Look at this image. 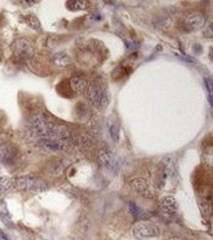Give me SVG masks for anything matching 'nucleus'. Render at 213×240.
<instances>
[{
  "label": "nucleus",
  "mask_w": 213,
  "mask_h": 240,
  "mask_svg": "<svg viewBox=\"0 0 213 240\" xmlns=\"http://www.w3.org/2000/svg\"><path fill=\"white\" fill-rule=\"evenodd\" d=\"M0 24H2V16H0Z\"/></svg>",
  "instance_id": "obj_25"
},
{
  "label": "nucleus",
  "mask_w": 213,
  "mask_h": 240,
  "mask_svg": "<svg viewBox=\"0 0 213 240\" xmlns=\"http://www.w3.org/2000/svg\"><path fill=\"white\" fill-rule=\"evenodd\" d=\"M74 144H77V145L82 149H86L91 145V139L87 137V136H78L74 139Z\"/></svg>",
  "instance_id": "obj_18"
},
{
  "label": "nucleus",
  "mask_w": 213,
  "mask_h": 240,
  "mask_svg": "<svg viewBox=\"0 0 213 240\" xmlns=\"http://www.w3.org/2000/svg\"><path fill=\"white\" fill-rule=\"evenodd\" d=\"M206 19L201 13H193L186 16L183 21V30L187 32H195L204 26Z\"/></svg>",
  "instance_id": "obj_7"
},
{
  "label": "nucleus",
  "mask_w": 213,
  "mask_h": 240,
  "mask_svg": "<svg viewBox=\"0 0 213 240\" xmlns=\"http://www.w3.org/2000/svg\"><path fill=\"white\" fill-rule=\"evenodd\" d=\"M91 6L89 0H69L66 3V8L71 11H82L87 10Z\"/></svg>",
  "instance_id": "obj_13"
},
{
  "label": "nucleus",
  "mask_w": 213,
  "mask_h": 240,
  "mask_svg": "<svg viewBox=\"0 0 213 240\" xmlns=\"http://www.w3.org/2000/svg\"><path fill=\"white\" fill-rule=\"evenodd\" d=\"M129 209H130L132 215H133L135 219H139V218L141 217V214H143V209H141L140 207H138V206H136L135 203H133V202L129 203Z\"/></svg>",
  "instance_id": "obj_19"
},
{
  "label": "nucleus",
  "mask_w": 213,
  "mask_h": 240,
  "mask_svg": "<svg viewBox=\"0 0 213 240\" xmlns=\"http://www.w3.org/2000/svg\"><path fill=\"white\" fill-rule=\"evenodd\" d=\"M204 82H206V85H207V89H208V92L212 94V79H208V78H207Z\"/></svg>",
  "instance_id": "obj_21"
},
{
  "label": "nucleus",
  "mask_w": 213,
  "mask_h": 240,
  "mask_svg": "<svg viewBox=\"0 0 213 240\" xmlns=\"http://www.w3.org/2000/svg\"><path fill=\"white\" fill-rule=\"evenodd\" d=\"M22 21L24 22H26L31 29H34V30H40V21H38V19L35 16V15H32V14H29V15H25V16H22Z\"/></svg>",
  "instance_id": "obj_16"
},
{
  "label": "nucleus",
  "mask_w": 213,
  "mask_h": 240,
  "mask_svg": "<svg viewBox=\"0 0 213 240\" xmlns=\"http://www.w3.org/2000/svg\"><path fill=\"white\" fill-rule=\"evenodd\" d=\"M15 187L24 192H44L49 189V184L35 176H21L14 179Z\"/></svg>",
  "instance_id": "obj_2"
},
{
  "label": "nucleus",
  "mask_w": 213,
  "mask_h": 240,
  "mask_svg": "<svg viewBox=\"0 0 213 240\" xmlns=\"http://www.w3.org/2000/svg\"><path fill=\"white\" fill-rule=\"evenodd\" d=\"M109 134H110V137L115 141V142H118L119 141V125L118 124H110V126H109Z\"/></svg>",
  "instance_id": "obj_20"
},
{
  "label": "nucleus",
  "mask_w": 213,
  "mask_h": 240,
  "mask_svg": "<svg viewBox=\"0 0 213 240\" xmlns=\"http://www.w3.org/2000/svg\"><path fill=\"white\" fill-rule=\"evenodd\" d=\"M19 159V149L14 144H3L0 146V161L4 165H13Z\"/></svg>",
  "instance_id": "obj_6"
},
{
  "label": "nucleus",
  "mask_w": 213,
  "mask_h": 240,
  "mask_svg": "<svg viewBox=\"0 0 213 240\" xmlns=\"http://www.w3.org/2000/svg\"><path fill=\"white\" fill-rule=\"evenodd\" d=\"M14 186H15V183H14V179L13 178L6 177V176L0 177V198L4 197L5 195H8L9 192H10V189Z\"/></svg>",
  "instance_id": "obj_14"
},
{
  "label": "nucleus",
  "mask_w": 213,
  "mask_h": 240,
  "mask_svg": "<svg viewBox=\"0 0 213 240\" xmlns=\"http://www.w3.org/2000/svg\"><path fill=\"white\" fill-rule=\"evenodd\" d=\"M98 160H99V163L104 167H109L112 163V156L107 150H99Z\"/></svg>",
  "instance_id": "obj_17"
},
{
  "label": "nucleus",
  "mask_w": 213,
  "mask_h": 240,
  "mask_svg": "<svg viewBox=\"0 0 213 240\" xmlns=\"http://www.w3.org/2000/svg\"><path fill=\"white\" fill-rule=\"evenodd\" d=\"M0 240H3V238H2V235H0Z\"/></svg>",
  "instance_id": "obj_26"
},
{
  "label": "nucleus",
  "mask_w": 213,
  "mask_h": 240,
  "mask_svg": "<svg viewBox=\"0 0 213 240\" xmlns=\"http://www.w3.org/2000/svg\"><path fill=\"white\" fill-rule=\"evenodd\" d=\"M87 98L91 100V103L98 109L104 110L109 104V95L107 85L104 84L103 79H94L88 84L87 88Z\"/></svg>",
  "instance_id": "obj_1"
},
{
  "label": "nucleus",
  "mask_w": 213,
  "mask_h": 240,
  "mask_svg": "<svg viewBox=\"0 0 213 240\" xmlns=\"http://www.w3.org/2000/svg\"><path fill=\"white\" fill-rule=\"evenodd\" d=\"M160 172L162 175V179L165 181L166 178H174L176 176V167H175V162L171 157H165L161 163H160Z\"/></svg>",
  "instance_id": "obj_9"
},
{
  "label": "nucleus",
  "mask_w": 213,
  "mask_h": 240,
  "mask_svg": "<svg viewBox=\"0 0 213 240\" xmlns=\"http://www.w3.org/2000/svg\"><path fill=\"white\" fill-rule=\"evenodd\" d=\"M24 5H27V6H31V5H34V0H25V2H21Z\"/></svg>",
  "instance_id": "obj_23"
},
{
  "label": "nucleus",
  "mask_w": 213,
  "mask_h": 240,
  "mask_svg": "<svg viewBox=\"0 0 213 240\" xmlns=\"http://www.w3.org/2000/svg\"><path fill=\"white\" fill-rule=\"evenodd\" d=\"M53 63L60 67H67L72 65V58L66 52H57L53 55Z\"/></svg>",
  "instance_id": "obj_15"
},
{
  "label": "nucleus",
  "mask_w": 213,
  "mask_h": 240,
  "mask_svg": "<svg viewBox=\"0 0 213 240\" xmlns=\"http://www.w3.org/2000/svg\"><path fill=\"white\" fill-rule=\"evenodd\" d=\"M166 240H182V239H179V238H170V239H166Z\"/></svg>",
  "instance_id": "obj_24"
},
{
  "label": "nucleus",
  "mask_w": 213,
  "mask_h": 240,
  "mask_svg": "<svg viewBox=\"0 0 213 240\" xmlns=\"http://www.w3.org/2000/svg\"><path fill=\"white\" fill-rule=\"evenodd\" d=\"M130 187L138 192L140 195H144V196H152L151 191H150V186L149 183L144 179V178H135L130 182Z\"/></svg>",
  "instance_id": "obj_11"
},
{
  "label": "nucleus",
  "mask_w": 213,
  "mask_h": 240,
  "mask_svg": "<svg viewBox=\"0 0 213 240\" xmlns=\"http://www.w3.org/2000/svg\"><path fill=\"white\" fill-rule=\"evenodd\" d=\"M71 87L77 93H86L88 88V81L84 76H73L71 78Z\"/></svg>",
  "instance_id": "obj_12"
},
{
  "label": "nucleus",
  "mask_w": 213,
  "mask_h": 240,
  "mask_svg": "<svg viewBox=\"0 0 213 240\" xmlns=\"http://www.w3.org/2000/svg\"><path fill=\"white\" fill-rule=\"evenodd\" d=\"M160 207H161L162 212L165 214H167V215H174L177 212V208H179L176 199L174 197H171V196L162 197L161 201H160Z\"/></svg>",
  "instance_id": "obj_10"
},
{
  "label": "nucleus",
  "mask_w": 213,
  "mask_h": 240,
  "mask_svg": "<svg viewBox=\"0 0 213 240\" xmlns=\"http://www.w3.org/2000/svg\"><path fill=\"white\" fill-rule=\"evenodd\" d=\"M35 144L40 149L49 151V152H60V151H63L67 148V141L66 140H57V139H51V137L36 139Z\"/></svg>",
  "instance_id": "obj_5"
},
{
  "label": "nucleus",
  "mask_w": 213,
  "mask_h": 240,
  "mask_svg": "<svg viewBox=\"0 0 213 240\" xmlns=\"http://www.w3.org/2000/svg\"><path fill=\"white\" fill-rule=\"evenodd\" d=\"M66 167H67L66 160H63V159H56V160H51V162L46 167V171L52 177H60L65 172Z\"/></svg>",
  "instance_id": "obj_8"
},
{
  "label": "nucleus",
  "mask_w": 213,
  "mask_h": 240,
  "mask_svg": "<svg viewBox=\"0 0 213 240\" xmlns=\"http://www.w3.org/2000/svg\"><path fill=\"white\" fill-rule=\"evenodd\" d=\"M193 50H195V52H196V53H201L202 47H201L199 45H195V46H193Z\"/></svg>",
  "instance_id": "obj_22"
},
{
  "label": "nucleus",
  "mask_w": 213,
  "mask_h": 240,
  "mask_svg": "<svg viewBox=\"0 0 213 240\" xmlns=\"http://www.w3.org/2000/svg\"><path fill=\"white\" fill-rule=\"evenodd\" d=\"M34 46L26 38H18L11 45V52L16 61L24 62L32 57L34 55Z\"/></svg>",
  "instance_id": "obj_3"
},
{
  "label": "nucleus",
  "mask_w": 213,
  "mask_h": 240,
  "mask_svg": "<svg viewBox=\"0 0 213 240\" xmlns=\"http://www.w3.org/2000/svg\"><path fill=\"white\" fill-rule=\"evenodd\" d=\"M133 234L139 240L151 239L160 235V228L152 223H138L133 228Z\"/></svg>",
  "instance_id": "obj_4"
}]
</instances>
